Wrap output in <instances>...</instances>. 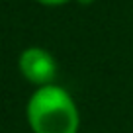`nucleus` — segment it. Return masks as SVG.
<instances>
[{
	"mask_svg": "<svg viewBox=\"0 0 133 133\" xmlns=\"http://www.w3.org/2000/svg\"><path fill=\"white\" fill-rule=\"evenodd\" d=\"M28 123L33 133H76L78 110L61 86H41L28 102Z\"/></svg>",
	"mask_w": 133,
	"mask_h": 133,
	"instance_id": "obj_1",
	"label": "nucleus"
},
{
	"mask_svg": "<svg viewBox=\"0 0 133 133\" xmlns=\"http://www.w3.org/2000/svg\"><path fill=\"white\" fill-rule=\"evenodd\" d=\"M18 66H20L22 75L31 84H37L39 88L49 86L51 80L57 75V63H55L53 55L41 47L24 49L20 59H18Z\"/></svg>",
	"mask_w": 133,
	"mask_h": 133,
	"instance_id": "obj_2",
	"label": "nucleus"
},
{
	"mask_svg": "<svg viewBox=\"0 0 133 133\" xmlns=\"http://www.w3.org/2000/svg\"><path fill=\"white\" fill-rule=\"evenodd\" d=\"M37 2L43 6H63L66 2H71V0H37Z\"/></svg>",
	"mask_w": 133,
	"mask_h": 133,
	"instance_id": "obj_3",
	"label": "nucleus"
},
{
	"mask_svg": "<svg viewBox=\"0 0 133 133\" xmlns=\"http://www.w3.org/2000/svg\"><path fill=\"white\" fill-rule=\"evenodd\" d=\"M76 2H78L80 6H90V4H94L96 0H76Z\"/></svg>",
	"mask_w": 133,
	"mask_h": 133,
	"instance_id": "obj_4",
	"label": "nucleus"
}]
</instances>
